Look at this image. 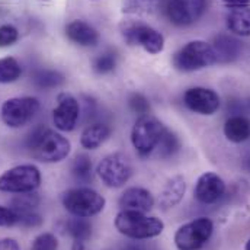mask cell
<instances>
[{
    "instance_id": "obj_31",
    "label": "cell",
    "mask_w": 250,
    "mask_h": 250,
    "mask_svg": "<svg viewBox=\"0 0 250 250\" xmlns=\"http://www.w3.org/2000/svg\"><path fill=\"white\" fill-rule=\"evenodd\" d=\"M128 105H129L131 111L138 114L140 117L148 115V112H150V102L141 93H132L128 99Z\"/></svg>"
},
{
    "instance_id": "obj_19",
    "label": "cell",
    "mask_w": 250,
    "mask_h": 250,
    "mask_svg": "<svg viewBox=\"0 0 250 250\" xmlns=\"http://www.w3.org/2000/svg\"><path fill=\"white\" fill-rule=\"evenodd\" d=\"M112 129L105 123H93L87 125L80 137V144L86 150H96L101 147L111 135Z\"/></svg>"
},
{
    "instance_id": "obj_39",
    "label": "cell",
    "mask_w": 250,
    "mask_h": 250,
    "mask_svg": "<svg viewBox=\"0 0 250 250\" xmlns=\"http://www.w3.org/2000/svg\"><path fill=\"white\" fill-rule=\"evenodd\" d=\"M245 250H250V239L246 242V246H245Z\"/></svg>"
},
{
    "instance_id": "obj_33",
    "label": "cell",
    "mask_w": 250,
    "mask_h": 250,
    "mask_svg": "<svg viewBox=\"0 0 250 250\" xmlns=\"http://www.w3.org/2000/svg\"><path fill=\"white\" fill-rule=\"evenodd\" d=\"M18 217H19L18 226H22L25 229H35V227H40L42 224V217L37 211L18 214Z\"/></svg>"
},
{
    "instance_id": "obj_9",
    "label": "cell",
    "mask_w": 250,
    "mask_h": 250,
    "mask_svg": "<svg viewBox=\"0 0 250 250\" xmlns=\"http://www.w3.org/2000/svg\"><path fill=\"white\" fill-rule=\"evenodd\" d=\"M40 101L32 96L10 98L3 102L0 117L9 128H21L26 125L40 111Z\"/></svg>"
},
{
    "instance_id": "obj_8",
    "label": "cell",
    "mask_w": 250,
    "mask_h": 250,
    "mask_svg": "<svg viewBox=\"0 0 250 250\" xmlns=\"http://www.w3.org/2000/svg\"><path fill=\"white\" fill-rule=\"evenodd\" d=\"M41 185V172L34 165H21L0 176V190L9 193L35 192Z\"/></svg>"
},
{
    "instance_id": "obj_22",
    "label": "cell",
    "mask_w": 250,
    "mask_h": 250,
    "mask_svg": "<svg viewBox=\"0 0 250 250\" xmlns=\"http://www.w3.org/2000/svg\"><path fill=\"white\" fill-rule=\"evenodd\" d=\"M65 229H67V233L73 237L74 242L86 243L92 236V224H90V221H87L86 218H82V217L70 218L65 223Z\"/></svg>"
},
{
    "instance_id": "obj_30",
    "label": "cell",
    "mask_w": 250,
    "mask_h": 250,
    "mask_svg": "<svg viewBox=\"0 0 250 250\" xmlns=\"http://www.w3.org/2000/svg\"><path fill=\"white\" fill-rule=\"evenodd\" d=\"M59 240L53 233H42L37 236L32 242L31 250H57Z\"/></svg>"
},
{
    "instance_id": "obj_35",
    "label": "cell",
    "mask_w": 250,
    "mask_h": 250,
    "mask_svg": "<svg viewBox=\"0 0 250 250\" xmlns=\"http://www.w3.org/2000/svg\"><path fill=\"white\" fill-rule=\"evenodd\" d=\"M0 250H21V246L15 239H1Z\"/></svg>"
},
{
    "instance_id": "obj_36",
    "label": "cell",
    "mask_w": 250,
    "mask_h": 250,
    "mask_svg": "<svg viewBox=\"0 0 250 250\" xmlns=\"http://www.w3.org/2000/svg\"><path fill=\"white\" fill-rule=\"evenodd\" d=\"M229 7L236 9V7H245L250 3V0H223Z\"/></svg>"
},
{
    "instance_id": "obj_23",
    "label": "cell",
    "mask_w": 250,
    "mask_h": 250,
    "mask_svg": "<svg viewBox=\"0 0 250 250\" xmlns=\"http://www.w3.org/2000/svg\"><path fill=\"white\" fill-rule=\"evenodd\" d=\"M41 199L40 195L35 192H26V193H19L10 201V208L16 214H25V212H32L37 211V207L40 205Z\"/></svg>"
},
{
    "instance_id": "obj_24",
    "label": "cell",
    "mask_w": 250,
    "mask_h": 250,
    "mask_svg": "<svg viewBox=\"0 0 250 250\" xmlns=\"http://www.w3.org/2000/svg\"><path fill=\"white\" fill-rule=\"evenodd\" d=\"M22 74V67L13 57L0 59V83L9 84L16 82Z\"/></svg>"
},
{
    "instance_id": "obj_7",
    "label": "cell",
    "mask_w": 250,
    "mask_h": 250,
    "mask_svg": "<svg viewBox=\"0 0 250 250\" xmlns=\"http://www.w3.org/2000/svg\"><path fill=\"white\" fill-rule=\"evenodd\" d=\"M208 0H162L159 10L175 26H190L205 13Z\"/></svg>"
},
{
    "instance_id": "obj_40",
    "label": "cell",
    "mask_w": 250,
    "mask_h": 250,
    "mask_svg": "<svg viewBox=\"0 0 250 250\" xmlns=\"http://www.w3.org/2000/svg\"><path fill=\"white\" fill-rule=\"evenodd\" d=\"M249 108H250V101H249Z\"/></svg>"
},
{
    "instance_id": "obj_6",
    "label": "cell",
    "mask_w": 250,
    "mask_h": 250,
    "mask_svg": "<svg viewBox=\"0 0 250 250\" xmlns=\"http://www.w3.org/2000/svg\"><path fill=\"white\" fill-rule=\"evenodd\" d=\"M166 129L167 128L159 120H156L150 115L140 117L135 121L132 131H131V143H132L135 151L140 156L151 154L157 148Z\"/></svg>"
},
{
    "instance_id": "obj_10",
    "label": "cell",
    "mask_w": 250,
    "mask_h": 250,
    "mask_svg": "<svg viewBox=\"0 0 250 250\" xmlns=\"http://www.w3.org/2000/svg\"><path fill=\"white\" fill-rule=\"evenodd\" d=\"M96 172L108 188H121L132 176V165L125 154L114 153L99 162Z\"/></svg>"
},
{
    "instance_id": "obj_28",
    "label": "cell",
    "mask_w": 250,
    "mask_h": 250,
    "mask_svg": "<svg viewBox=\"0 0 250 250\" xmlns=\"http://www.w3.org/2000/svg\"><path fill=\"white\" fill-rule=\"evenodd\" d=\"M162 0H123V12L131 15L151 13L159 10Z\"/></svg>"
},
{
    "instance_id": "obj_18",
    "label": "cell",
    "mask_w": 250,
    "mask_h": 250,
    "mask_svg": "<svg viewBox=\"0 0 250 250\" xmlns=\"http://www.w3.org/2000/svg\"><path fill=\"white\" fill-rule=\"evenodd\" d=\"M185 190H187L185 179L182 176H173L172 179H169L166 182V185L160 192V196H159L160 207L163 209H169V208L176 207L182 201Z\"/></svg>"
},
{
    "instance_id": "obj_17",
    "label": "cell",
    "mask_w": 250,
    "mask_h": 250,
    "mask_svg": "<svg viewBox=\"0 0 250 250\" xmlns=\"http://www.w3.org/2000/svg\"><path fill=\"white\" fill-rule=\"evenodd\" d=\"M212 48H214V53L217 57V62H223V64L237 60L242 53L240 41L236 40L234 37L226 35V34H221L214 38Z\"/></svg>"
},
{
    "instance_id": "obj_38",
    "label": "cell",
    "mask_w": 250,
    "mask_h": 250,
    "mask_svg": "<svg viewBox=\"0 0 250 250\" xmlns=\"http://www.w3.org/2000/svg\"><path fill=\"white\" fill-rule=\"evenodd\" d=\"M71 250H84V243L73 242V248H71Z\"/></svg>"
},
{
    "instance_id": "obj_26",
    "label": "cell",
    "mask_w": 250,
    "mask_h": 250,
    "mask_svg": "<svg viewBox=\"0 0 250 250\" xmlns=\"http://www.w3.org/2000/svg\"><path fill=\"white\" fill-rule=\"evenodd\" d=\"M34 83L40 89H54L64 83V76L56 70H40L34 76Z\"/></svg>"
},
{
    "instance_id": "obj_4",
    "label": "cell",
    "mask_w": 250,
    "mask_h": 250,
    "mask_svg": "<svg viewBox=\"0 0 250 250\" xmlns=\"http://www.w3.org/2000/svg\"><path fill=\"white\" fill-rule=\"evenodd\" d=\"M121 35L128 45L144 48L148 54H159L165 48V37L153 26L140 21H124L120 25Z\"/></svg>"
},
{
    "instance_id": "obj_37",
    "label": "cell",
    "mask_w": 250,
    "mask_h": 250,
    "mask_svg": "<svg viewBox=\"0 0 250 250\" xmlns=\"http://www.w3.org/2000/svg\"><path fill=\"white\" fill-rule=\"evenodd\" d=\"M123 250H150L147 246H143V245H128L125 246Z\"/></svg>"
},
{
    "instance_id": "obj_27",
    "label": "cell",
    "mask_w": 250,
    "mask_h": 250,
    "mask_svg": "<svg viewBox=\"0 0 250 250\" xmlns=\"http://www.w3.org/2000/svg\"><path fill=\"white\" fill-rule=\"evenodd\" d=\"M73 176L83 184H87L92 181V160L87 154H79L71 166Z\"/></svg>"
},
{
    "instance_id": "obj_13",
    "label": "cell",
    "mask_w": 250,
    "mask_h": 250,
    "mask_svg": "<svg viewBox=\"0 0 250 250\" xmlns=\"http://www.w3.org/2000/svg\"><path fill=\"white\" fill-rule=\"evenodd\" d=\"M188 109L199 115H212L220 108V96L207 87H190L184 95Z\"/></svg>"
},
{
    "instance_id": "obj_15",
    "label": "cell",
    "mask_w": 250,
    "mask_h": 250,
    "mask_svg": "<svg viewBox=\"0 0 250 250\" xmlns=\"http://www.w3.org/2000/svg\"><path fill=\"white\" fill-rule=\"evenodd\" d=\"M67 38L80 47H93L99 42V32L84 21H71L65 26Z\"/></svg>"
},
{
    "instance_id": "obj_21",
    "label": "cell",
    "mask_w": 250,
    "mask_h": 250,
    "mask_svg": "<svg viewBox=\"0 0 250 250\" xmlns=\"http://www.w3.org/2000/svg\"><path fill=\"white\" fill-rule=\"evenodd\" d=\"M227 28L239 37H250V7H236L227 15Z\"/></svg>"
},
{
    "instance_id": "obj_2",
    "label": "cell",
    "mask_w": 250,
    "mask_h": 250,
    "mask_svg": "<svg viewBox=\"0 0 250 250\" xmlns=\"http://www.w3.org/2000/svg\"><path fill=\"white\" fill-rule=\"evenodd\" d=\"M115 229L125 237L147 240L160 236L165 230V223L157 217H148L140 211L123 209L115 217Z\"/></svg>"
},
{
    "instance_id": "obj_34",
    "label": "cell",
    "mask_w": 250,
    "mask_h": 250,
    "mask_svg": "<svg viewBox=\"0 0 250 250\" xmlns=\"http://www.w3.org/2000/svg\"><path fill=\"white\" fill-rule=\"evenodd\" d=\"M18 214L10 207H1L0 205V227H12L18 226Z\"/></svg>"
},
{
    "instance_id": "obj_25",
    "label": "cell",
    "mask_w": 250,
    "mask_h": 250,
    "mask_svg": "<svg viewBox=\"0 0 250 250\" xmlns=\"http://www.w3.org/2000/svg\"><path fill=\"white\" fill-rule=\"evenodd\" d=\"M181 148V140L179 137L170 131V129H166L159 146H157V151H159V156L163 157V159H169L172 156H175Z\"/></svg>"
},
{
    "instance_id": "obj_32",
    "label": "cell",
    "mask_w": 250,
    "mask_h": 250,
    "mask_svg": "<svg viewBox=\"0 0 250 250\" xmlns=\"http://www.w3.org/2000/svg\"><path fill=\"white\" fill-rule=\"evenodd\" d=\"M19 38V32L13 25H1L0 26V47H10L13 45Z\"/></svg>"
},
{
    "instance_id": "obj_29",
    "label": "cell",
    "mask_w": 250,
    "mask_h": 250,
    "mask_svg": "<svg viewBox=\"0 0 250 250\" xmlns=\"http://www.w3.org/2000/svg\"><path fill=\"white\" fill-rule=\"evenodd\" d=\"M117 67V56L114 53H104L93 62V70L98 74H108Z\"/></svg>"
},
{
    "instance_id": "obj_3",
    "label": "cell",
    "mask_w": 250,
    "mask_h": 250,
    "mask_svg": "<svg viewBox=\"0 0 250 250\" xmlns=\"http://www.w3.org/2000/svg\"><path fill=\"white\" fill-rule=\"evenodd\" d=\"M62 205L74 217L89 218L102 212L106 201L90 188H71L62 193Z\"/></svg>"
},
{
    "instance_id": "obj_16",
    "label": "cell",
    "mask_w": 250,
    "mask_h": 250,
    "mask_svg": "<svg viewBox=\"0 0 250 250\" xmlns=\"http://www.w3.org/2000/svg\"><path fill=\"white\" fill-rule=\"evenodd\" d=\"M154 198L150 190L144 188H128L120 198V207L123 209H132L147 212L153 208Z\"/></svg>"
},
{
    "instance_id": "obj_12",
    "label": "cell",
    "mask_w": 250,
    "mask_h": 250,
    "mask_svg": "<svg viewBox=\"0 0 250 250\" xmlns=\"http://www.w3.org/2000/svg\"><path fill=\"white\" fill-rule=\"evenodd\" d=\"M80 117V105L74 96L62 92L57 96V106L53 111V123L62 132H70L76 128Z\"/></svg>"
},
{
    "instance_id": "obj_14",
    "label": "cell",
    "mask_w": 250,
    "mask_h": 250,
    "mask_svg": "<svg viewBox=\"0 0 250 250\" xmlns=\"http://www.w3.org/2000/svg\"><path fill=\"white\" fill-rule=\"evenodd\" d=\"M193 193L201 204H215L226 193V184L217 173L207 172L196 181Z\"/></svg>"
},
{
    "instance_id": "obj_1",
    "label": "cell",
    "mask_w": 250,
    "mask_h": 250,
    "mask_svg": "<svg viewBox=\"0 0 250 250\" xmlns=\"http://www.w3.org/2000/svg\"><path fill=\"white\" fill-rule=\"evenodd\" d=\"M26 146L32 157L44 163H59L71 150L70 141L62 134L44 126H38L31 132Z\"/></svg>"
},
{
    "instance_id": "obj_20",
    "label": "cell",
    "mask_w": 250,
    "mask_h": 250,
    "mask_svg": "<svg viewBox=\"0 0 250 250\" xmlns=\"http://www.w3.org/2000/svg\"><path fill=\"white\" fill-rule=\"evenodd\" d=\"M224 135L231 143H245L250 140V120L243 115L230 117L224 124Z\"/></svg>"
},
{
    "instance_id": "obj_11",
    "label": "cell",
    "mask_w": 250,
    "mask_h": 250,
    "mask_svg": "<svg viewBox=\"0 0 250 250\" xmlns=\"http://www.w3.org/2000/svg\"><path fill=\"white\" fill-rule=\"evenodd\" d=\"M214 224L207 217H199L184 224L175 234V245L178 250H199L211 237Z\"/></svg>"
},
{
    "instance_id": "obj_5",
    "label": "cell",
    "mask_w": 250,
    "mask_h": 250,
    "mask_svg": "<svg viewBox=\"0 0 250 250\" xmlns=\"http://www.w3.org/2000/svg\"><path fill=\"white\" fill-rule=\"evenodd\" d=\"M217 62V57L211 44L196 40L184 45L173 56V65L179 71H196Z\"/></svg>"
}]
</instances>
